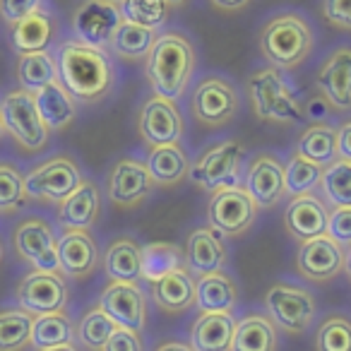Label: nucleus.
<instances>
[{"instance_id": "obj_1", "label": "nucleus", "mask_w": 351, "mask_h": 351, "mask_svg": "<svg viewBox=\"0 0 351 351\" xmlns=\"http://www.w3.org/2000/svg\"><path fill=\"white\" fill-rule=\"evenodd\" d=\"M58 80L77 104L92 106L113 92L118 82V68L111 53L80 39H65L56 46Z\"/></svg>"}, {"instance_id": "obj_2", "label": "nucleus", "mask_w": 351, "mask_h": 351, "mask_svg": "<svg viewBox=\"0 0 351 351\" xmlns=\"http://www.w3.org/2000/svg\"><path fill=\"white\" fill-rule=\"evenodd\" d=\"M195 68V44L178 29L161 32L145 58V77L152 92L171 101H178L188 92Z\"/></svg>"}, {"instance_id": "obj_3", "label": "nucleus", "mask_w": 351, "mask_h": 351, "mask_svg": "<svg viewBox=\"0 0 351 351\" xmlns=\"http://www.w3.org/2000/svg\"><path fill=\"white\" fill-rule=\"evenodd\" d=\"M315 46V32L308 17L296 10L274 12L258 32L260 56L279 70H296L308 60Z\"/></svg>"}, {"instance_id": "obj_4", "label": "nucleus", "mask_w": 351, "mask_h": 351, "mask_svg": "<svg viewBox=\"0 0 351 351\" xmlns=\"http://www.w3.org/2000/svg\"><path fill=\"white\" fill-rule=\"evenodd\" d=\"M245 89H248L255 116L263 123L289 125V123L306 118L301 99H298L296 89L289 84V80L284 77V70L272 68V65L255 68L248 75Z\"/></svg>"}, {"instance_id": "obj_5", "label": "nucleus", "mask_w": 351, "mask_h": 351, "mask_svg": "<svg viewBox=\"0 0 351 351\" xmlns=\"http://www.w3.org/2000/svg\"><path fill=\"white\" fill-rule=\"evenodd\" d=\"M0 111H3V121H5L8 135L15 140V145L22 152H41L49 145L51 130L46 128V123L41 121L39 108L34 101V92L17 87L12 92H8L0 99Z\"/></svg>"}, {"instance_id": "obj_6", "label": "nucleus", "mask_w": 351, "mask_h": 351, "mask_svg": "<svg viewBox=\"0 0 351 351\" xmlns=\"http://www.w3.org/2000/svg\"><path fill=\"white\" fill-rule=\"evenodd\" d=\"M80 183H82V171L77 161L68 154L49 156L25 173L27 200L49 202V205H60Z\"/></svg>"}, {"instance_id": "obj_7", "label": "nucleus", "mask_w": 351, "mask_h": 351, "mask_svg": "<svg viewBox=\"0 0 351 351\" xmlns=\"http://www.w3.org/2000/svg\"><path fill=\"white\" fill-rule=\"evenodd\" d=\"M191 111L205 128H224L239 116L241 97L236 84L221 75H207L193 89Z\"/></svg>"}, {"instance_id": "obj_8", "label": "nucleus", "mask_w": 351, "mask_h": 351, "mask_svg": "<svg viewBox=\"0 0 351 351\" xmlns=\"http://www.w3.org/2000/svg\"><path fill=\"white\" fill-rule=\"evenodd\" d=\"M241 169H243V147L236 140H224L212 145L210 149L197 156L191 164V181L202 191H221V188H236L241 183Z\"/></svg>"}, {"instance_id": "obj_9", "label": "nucleus", "mask_w": 351, "mask_h": 351, "mask_svg": "<svg viewBox=\"0 0 351 351\" xmlns=\"http://www.w3.org/2000/svg\"><path fill=\"white\" fill-rule=\"evenodd\" d=\"M265 308L269 313V320L289 335H303L311 330L317 313L313 291L284 282L269 287V291L265 293Z\"/></svg>"}, {"instance_id": "obj_10", "label": "nucleus", "mask_w": 351, "mask_h": 351, "mask_svg": "<svg viewBox=\"0 0 351 351\" xmlns=\"http://www.w3.org/2000/svg\"><path fill=\"white\" fill-rule=\"evenodd\" d=\"M258 210L253 197L245 193L243 186L221 188L215 191L207 205V219L215 231H219L224 239H239L258 219Z\"/></svg>"}, {"instance_id": "obj_11", "label": "nucleus", "mask_w": 351, "mask_h": 351, "mask_svg": "<svg viewBox=\"0 0 351 351\" xmlns=\"http://www.w3.org/2000/svg\"><path fill=\"white\" fill-rule=\"evenodd\" d=\"M15 298L17 306L32 315H51V313H65L70 289L63 272L34 269L20 279L15 289Z\"/></svg>"}, {"instance_id": "obj_12", "label": "nucleus", "mask_w": 351, "mask_h": 351, "mask_svg": "<svg viewBox=\"0 0 351 351\" xmlns=\"http://www.w3.org/2000/svg\"><path fill=\"white\" fill-rule=\"evenodd\" d=\"M12 248L17 258L29 263L34 269L60 272L58 265V236L44 217H27L15 226Z\"/></svg>"}, {"instance_id": "obj_13", "label": "nucleus", "mask_w": 351, "mask_h": 351, "mask_svg": "<svg viewBox=\"0 0 351 351\" xmlns=\"http://www.w3.org/2000/svg\"><path fill=\"white\" fill-rule=\"evenodd\" d=\"M154 178L142 159L123 156L111 166L106 178V195L116 207H137L152 195L154 191Z\"/></svg>"}, {"instance_id": "obj_14", "label": "nucleus", "mask_w": 351, "mask_h": 351, "mask_svg": "<svg viewBox=\"0 0 351 351\" xmlns=\"http://www.w3.org/2000/svg\"><path fill=\"white\" fill-rule=\"evenodd\" d=\"M121 22V5L108 3V0H82L73 12V34L84 44L108 51L113 32L118 29Z\"/></svg>"}, {"instance_id": "obj_15", "label": "nucleus", "mask_w": 351, "mask_h": 351, "mask_svg": "<svg viewBox=\"0 0 351 351\" xmlns=\"http://www.w3.org/2000/svg\"><path fill=\"white\" fill-rule=\"evenodd\" d=\"M137 130L147 147L173 145V142H181L183 132H186V121H183L176 101L152 94L140 108Z\"/></svg>"}, {"instance_id": "obj_16", "label": "nucleus", "mask_w": 351, "mask_h": 351, "mask_svg": "<svg viewBox=\"0 0 351 351\" xmlns=\"http://www.w3.org/2000/svg\"><path fill=\"white\" fill-rule=\"evenodd\" d=\"M296 269L308 282H330L344 272V245L330 234L303 241L296 250Z\"/></svg>"}, {"instance_id": "obj_17", "label": "nucleus", "mask_w": 351, "mask_h": 351, "mask_svg": "<svg viewBox=\"0 0 351 351\" xmlns=\"http://www.w3.org/2000/svg\"><path fill=\"white\" fill-rule=\"evenodd\" d=\"M315 87L330 108L351 111V46L341 44L330 51L315 73Z\"/></svg>"}, {"instance_id": "obj_18", "label": "nucleus", "mask_w": 351, "mask_h": 351, "mask_svg": "<svg viewBox=\"0 0 351 351\" xmlns=\"http://www.w3.org/2000/svg\"><path fill=\"white\" fill-rule=\"evenodd\" d=\"M243 188L260 210L277 207V202L287 195L282 159L277 154H269V152H258L245 169Z\"/></svg>"}, {"instance_id": "obj_19", "label": "nucleus", "mask_w": 351, "mask_h": 351, "mask_svg": "<svg viewBox=\"0 0 351 351\" xmlns=\"http://www.w3.org/2000/svg\"><path fill=\"white\" fill-rule=\"evenodd\" d=\"M101 253L89 229H63L58 236V265L65 277L87 279L97 272Z\"/></svg>"}, {"instance_id": "obj_20", "label": "nucleus", "mask_w": 351, "mask_h": 351, "mask_svg": "<svg viewBox=\"0 0 351 351\" xmlns=\"http://www.w3.org/2000/svg\"><path fill=\"white\" fill-rule=\"evenodd\" d=\"M99 306L118 327L142 332L147 325V301L140 287L132 282H111L101 291Z\"/></svg>"}, {"instance_id": "obj_21", "label": "nucleus", "mask_w": 351, "mask_h": 351, "mask_svg": "<svg viewBox=\"0 0 351 351\" xmlns=\"http://www.w3.org/2000/svg\"><path fill=\"white\" fill-rule=\"evenodd\" d=\"M327 219H330V210L315 193L291 197L284 210V226L298 243L327 234Z\"/></svg>"}, {"instance_id": "obj_22", "label": "nucleus", "mask_w": 351, "mask_h": 351, "mask_svg": "<svg viewBox=\"0 0 351 351\" xmlns=\"http://www.w3.org/2000/svg\"><path fill=\"white\" fill-rule=\"evenodd\" d=\"M58 36V17L49 5L39 8L36 12L27 15L25 20L10 25V41L17 53H36V51H51Z\"/></svg>"}, {"instance_id": "obj_23", "label": "nucleus", "mask_w": 351, "mask_h": 351, "mask_svg": "<svg viewBox=\"0 0 351 351\" xmlns=\"http://www.w3.org/2000/svg\"><path fill=\"white\" fill-rule=\"evenodd\" d=\"M186 267L188 272L197 274H212L219 272L226 265V245L224 236L215 231L212 226H200L195 229L186 241Z\"/></svg>"}, {"instance_id": "obj_24", "label": "nucleus", "mask_w": 351, "mask_h": 351, "mask_svg": "<svg viewBox=\"0 0 351 351\" xmlns=\"http://www.w3.org/2000/svg\"><path fill=\"white\" fill-rule=\"evenodd\" d=\"M99 215H101V191L89 178H82V183L58 205V224L63 229H92Z\"/></svg>"}, {"instance_id": "obj_25", "label": "nucleus", "mask_w": 351, "mask_h": 351, "mask_svg": "<svg viewBox=\"0 0 351 351\" xmlns=\"http://www.w3.org/2000/svg\"><path fill=\"white\" fill-rule=\"evenodd\" d=\"M152 298L156 308L169 315H181L195 306V282L188 269H178L173 274L152 282Z\"/></svg>"}, {"instance_id": "obj_26", "label": "nucleus", "mask_w": 351, "mask_h": 351, "mask_svg": "<svg viewBox=\"0 0 351 351\" xmlns=\"http://www.w3.org/2000/svg\"><path fill=\"white\" fill-rule=\"evenodd\" d=\"M145 164H147V169H149L156 186H164V188L178 186V183L186 181V176L191 173V159H188L181 142L149 147Z\"/></svg>"}, {"instance_id": "obj_27", "label": "nucleus", "mask_w": 351, "mask_h": 351, "mask_svg": "<svg viewBox=\"0 0 351 351\" xmlns=\"http://www.w3.org/2000/svg\"><path fill=\"white\" fill-rule=\"evenodd\" d=\"M236 320L231 313H200L191 327L193 351H231Z\"/></svg>"}, {"instance_id": "obj_28", "label": "nucleus", "mask_w": 351, "mask_h": 351, "mask_svg": "<svg viewBox=\"0 0 351 351\" xmlns=\"http://www.w3.org/2000/svg\"><path fill=\"white\" fill-rule=\"evenodd\" d=\"M34 101L36 108H39L41 121L46 123L49 130H65L77 118V101L60 84V80H56V82L41 87L39 92H34Z\"/></svg>"}, {"instance_id": "obj_29", "label": "nucleus", "mask_w": 351, "mask_h": 351, "mask_svg": "<svg viewBox=\"0 0 351 351\" xmlns=\"http://www.w3.org/2000/svg\"><path fill=\"white\" fill-rule=\"evenodd\" d=\"M239 303V287L226 272L202 274L195 282V306L200 313H234Z\"/></svg>"}, {"instance_id": "obj_30", "label": "nucleus", "mask_w": 351, "mask_h": 351, "mask_svg": "<svg viewBox=\"0 0 351 351\" xmlns=\"http://www.w3.org/2000/svg\"><path fill=\"white\" fill-rule=\"evenodd\" d=\"M104 272L111 282L137 284L142 279V248L128 236L111 241L104 253Z\"/></svg>"}, {"instance_id": "obj_31", "label": "nucleus", "mask_w": 351, "mask_h": 351, "mask_svg": "<svg viewBox=\"0 0 351 351\" xmlns=\"http://www.w3.org/2000/svg\"><path fill=\"white\" fill-rule=\"evenodd\" d=\"M277 325L267 315H245L236 325L231 351H277Z\"/></svg>"}, {"instance_id": "obj_32", "label": "nucleus", "mask_w": 351, "mask_h": 351, "mask_svg": "<svg viewBox=\"0 0 351 351\" xmlns=\"http://www.w3.org/2000/svg\"><path fill=\"white\" fill-rule=\"evenodd\" d=\"M156 29H149V27L135 25V22L123 20L118 25V29L113 32V39L108 44V53L118 56L121 60H145L147 53L152 51L156 41Z\"/></svg>"}, {"instance_id": "obj_33", "label": "nucleus", "mask_w": 351, "mask_h": 351, "mask_svg": "<svg viewBox=\"0 0 351 351\" xmlns=\"http://www.w3.org/2000/svg\"><path fill=\"white\" fill-rule=\"evenodd\" d=\"M293 154L306 156L320 166H327L339 156L337 149V128L330 123H311L306 130L298 135Z\"/></svg>"}, {"instance_id": "obj_34", "label": "nucleus", "mask_w": 351, "mask_h": 351, "mask_svg": "<svg viewBox=\"0 0 351 351\" xmlns=\"http://www.w3.org/2000/svg\"><path fill=\"white\" fill-rule=\"evenodd\" d=\"M17 84L27 92H39L41 87L58 80V65L51 51H36V53H20L15 65Z\"/></svg>"}, {"instance_id": "obj_35", "label": "nucleus", "mask_w": 351, "mask_h": 351, "mask_svg": "<svg viewBox=\"0 0 351 351\" xmlns=\"http://www.w3.org/2000/svg\"><path fill=\"white\" fill-rule=\"evenodd\" d=\"M186 267V253L176 243H149L142 248V279L156 282V279L173 274Z\"/></svg>"}, {"instance_id": "obj_36", "label": "nucleus", "mask_w": 351, "mask_h": 351, "mask_svg": "<svg viewBox=\"0 0 351 351\" xmlns=\"http://www.w3.org/2000/svg\"><path fill=\"white\" fill-rule=\"evenodd\" d=\"M32 325L34 315L22 308L0 311V351H25L32 346Z\"/></svg>"}, {"instance_id": "obj_37", "label": "nucleus", "mask_w": 351, "mask_h": 351, "mask_svg": "<svg viewBox=\"0 0 351 351\" xmlns=\"http://www.w3.org/2000/svg\"><path fill=\"white\" fill-rule=\"evenodd\" d=\"M73 339H75V325L65 313L34 315V325H32V346L34 349L73 344Z\"/></svg>"}, {"instance_id": "obj_38", "label": "nucleus", "mask_w": 351, "mask_h": 351, "mask_svg": "<svg viewBox=\"0 0 351 351\" xmlns=\"http://www.w3.org/2000/svg\"><path fill=\"white\" fill-rule=\"evenodd\" d=\"M322 169L325 166L315 164V161L306 159V156L293 154L291 159L284 164V188L287 195H306V193H315V188L320 186Z\"/></svg>"}, {"instance_id": "obj_39", "label": "nucleus", "mask_w": 351, "mask_h": 351, "mask_svg": "<svg viewBox=\"0 0 351 351\" xmlns=\"http://www.w3.org/2000/svg\"><path fill=\"white\" fill-rule=\"evenodd\" d=\"M320 188L335 207H351V161L337 156L322 169Z\"/></svg>"}, {"instance_id": "obj_40", "label": "nucleus", "mask_w": 351, "mask_h": 351, "mask_svg": "<svg viewBox=\"0 0 351 351\" xmlns=\"http://www.w3.org/2000/svg\"><path fill=\"white\" fill-rule=\"evenodd\" d=\"M116 327L118 325L106 315V311H104L101 306H97L82 315L80 325L75 327V337H77V341L84 346V349L101 351V346L106 344V339L113 335Z\"/></svg>"}, {"instance_id": "obj_41", "label": "nucleus", "mask_w": 351, "mask_h": 351, "mask_svg": "<svg viewBox=\"0 0 351 351\" xmlns=\"http://www.w3.org/2000/svg\"><path fill=\"white\" fill-rule=\"evenodd\" d=\"M123 20L135 22V25L161 29L169 22L171 5L166 0H123L121 3Z\"/></svg>"}, {"instance_id": "obj_42", "label": "nucleus", "mask_w": 351, "mask_h": 351, "mask_svg": "<svg viewBox=\"0 0 351 351\" xmlns=\"http://www.w3.org/2000/svg\"><path fill=\"white\" fill-rule=\"evenodd\" d=\"M25 202V173L10 161H0V215H15Z\"/></svg>"}, {"instance_id": "obj_43", "label": "nucleus", "mask_w": 351, "mask_h": 351, "mask_svg": "<svg viewBox=\"0 0 351 351\" xmlns=\"http://www.w3.org/2000/svg\"><path fill=\"white\" fill-rule=\"evenodd\" d=\"M315 351H351V320L330 315L315 332Z\"/></svg>"}, {"instance_id": "obj_44", "label": "nucleus", "mask_w": 351, "mask_h": 351, "mask_svg": "<svg viewBox=\"0 0 351 351\" xmlns=\"http://www.w3.org/2000/svg\"><path fill=\"white\" fill-rule=\"evenodd\" d=\"M322 17L339 32H351V0H322Z\"/></svg>"}, {"instance_id": "obj_45", "label": "nucleus", "mask_w": 351, "mask_h": 351, "mask_svg": "<svg viewBox=\"0 0 351 351\" xmlns=\"http://www.w3.org/2000/svg\"><path fill=\"white\" fill-rule=\"evenodd\" d=\"M44 5L46 0H0V17L8 25H15V22L25 20L27 15H32Z\"/></svg>"}, {"instance_id": "obj_46", "label": "nucleus", "mask_w": 351, "mask_h": 351, "mask_svg": "<svg viewBox=\"0 0 351 351\" xmlns=\"http://www.w3.org/2000/svg\"><path fill=\"white\" fill-rule=\"evenodd\" d=\"M327 234L341 245L351 243V207H335L327 219Z\"/></svg>"}, {"instance_id": "obj_47", "label": "nucleus", "mask_w": 351, "mask_h": 351, "mask_svg": "<svg viewBox=\"0 0 351 351\" xmlns=\"http://www.w3.org/2000/svg\"><path fill=\"white\" fill-rule=\"evenodd\" d=\"M101 351H145V341H142L140 332L125 330V327H116L113 335L106 339Z\"/></svg>"}, {"instance_id": "obj_48", "label": "nucleus", "mask_w": 351, "mask_h": 351, "mask_svg": "<svg viewBox=\"0 0 351 351\" xmlns=\"http://www.w3.org/2000/svg\"><path fill=\"white\" fill-rule=\"evenodd\" d=\"M337 149H339L341 159L351 161V118L341 121L337 125Z\"/></svg>"}, {"instance_id": "obj_49", "label": "nucleus", "mask_w": 351, "mask_h": 351, "mask_svg": "<svg viewBox=\"0 0 351 351\" xmlns=\"http://www.w3.org/2000/svg\"><path fill=\"white\" fill-rule=\"evenodd\" d=\"M210 5L219 12H226V15H234V12H241L250 5V0H210Z\"/></svg>"}, {"instance_id": "obj_50", "label": "nucleus", "mask_w": 351, "mask_h": 351, "mask_svg": "<svg viewBox=\"0 0 351 351\" xmlns=\"http://www.w3.org/2000/svg\"><path fill=\"white\" fill-rule=\"evenodd\" d=\"M154 351H193V346L183 344V341H164V344H159Z\"/></svg>"}, {"instance_id": "obj_51", "label": "nucleus", "mask_w": 351, "mask_h": 351, "mask_svg": "<svg viewBox=\"0 0 351 351\" xmlns=\"http://www.w3.org/2000/svg\"><path fill=\"white\" fill-rule=\"evenodd\" d=\"M36 351H80L75 344H58V346H49V349H36Z\"/></svg>"}, {"instance_id": "obj_52", "label": "nucleus", "mask_w": 351, "mask_h": 351, "mask_svg": "<svg viewBox=\"0 0 351 351\" xmlns=\"http://www.w3.org/2000/svg\"><path fill=\"white\" fill-rule=\"evenodd\" d=\"M344 272L349 274V279H351V243L344 248Z\"/></svg>"}, {"instance_id": "obj_53", "label": "nucleus", "mask_w": 351, "mask_h": 351, "mask_svg": "<svg viewBox=\"0 0 351 351\" xmlns=\"http://www.w3.org/2000/svg\"><path fill=\"white\" fill-rule=\"evenodd\" d=\"M166 3H169L171 8H186L191 0H166Z\"/></svg>"}, {"instance_id": "obj_54", "label": "nucleus", "mask_w": 351, "mask_h": 351, "mask_svg": "<svg viewBox=\"0 0 351 351\" xmlns=\"http://www.w3.org/2000/svg\"><path fill=\"white\" fill-rule=\"evenodd\" d=\"M8 135V130H5V121H3V111H0V140Z\"/></svg>"}, {"instance_id": "obj_55", "label": "nucleus", "mask_w": 351, "mask_h": 351, "mask_svg": "<svg viewBox=\"0 0 351 351\" xmlns=\"http://www.w3.org/2000/svg\"><path fill=\"white\" fill-rule=\"evenodd\" d=\"M3 258H5V250H3V243H0V263H3Z\"/></svg>"}, {"instance_id": "obj_56", "label": "nucleus", "mask_w": 351, "mask_h": 351, "mask_svg": "<svg viewBox=\"0 0 351 351\" xmlns=\"http://www.w3.org/2000/svg\"><path fill=\"white\" fill-rule=\"evenodd\" d=\"M108 3H116V5H121V3H123V0H108Z\"/></svg>"}]
</instances>
